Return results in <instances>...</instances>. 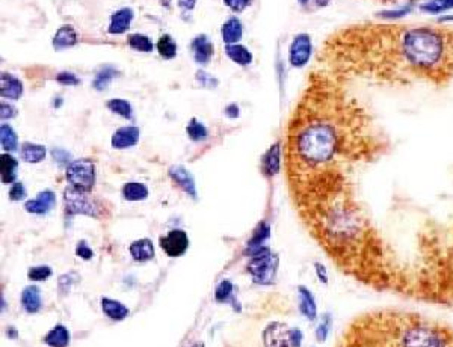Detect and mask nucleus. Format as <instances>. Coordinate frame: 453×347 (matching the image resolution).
Wrapping results in <instances>:
<instances>
[{
  "instance_id": "f257e3e1",
  "label": "nucleus",
  "mask_w": 453,
  "mask_h": 347,
  "mask_svg": "<svg viewBox=\"0 0 453 347\" xmlns=\"http://www.w3.org/2000/svg\"><path fill=\"white\" fill-rule=\"evenodd\" d=\"M358 117L337 106L305 104L288 124L286 165L288 185L326 172L348 174L352 163L368 160L375 143L364 136Z\"/></svg>"
},
{
  "instance_id": "f03ea898",
  "label": "nucleus",
  "mask_w": 453,
  "mask_h": 347,
  "mask_svg": "<svg viewBox=\"0 0 453 347\" xmlns=\"http://www.w3.org/2000/svg\"><path fill=\"white\" fill-rule=\"evenodd\" d=\"M377 347H453V327L408 311H377L355 320Z\"/></svg>"
},
{
  "instance_id": "7ed1b4c3",
  "label": "nucleus",
  "mask_w": 453,
  "mask_h": 347,
  "mask_svg": "<svg viewBox=\"0 0 453 347\" xmlns=\"http://www.w3.org/2000/svg\"><path fill=\"white\" fill-rule=\"evenodd\" d=\"M394 53L416 74L446 73L453 55V36L435 26L403 27L394 38Z\"/></svg>"
},
{
  "instance_id": "20e7f679",
  "label": "nucleus",
  "mask_w": 453,
  "mask_h": 347,
  "mask_svg": "<svg viewBox=\"0 0 453 347\" xmlns=\"http://www.w3.org/2000/svg\"><path fill=\"white\" fill-rule=\"evenodd\" d=\"M278 269V257L267 246L260 248L251 255L246 264V271L251 275L253 283L260 285H271L275 281Z\"/></svg>"
},
{
  "instance_id": "39448f33",
  "label": "nucleus",
  "mask_w": 453,
  "mask_h": 347,
  "mask_svg": "<svg viewBox=\"0 0 453 347\" xmlns=\"http://www.w3.org/2000/svg\"><path fill=\"white\" fill-rule=\"evenodd\" d=\"M262 340L265 347H302L304 334L296 326L272 322L265 327Z\"/></svg>"
},
{
  "instance_id": "423d86ee",
  "label": "nucleus",
  "mask_w": 453,
  "mask_h": 347,
  "mask_svg": "<svg viewBox=\"0 0 453 347\" xmlns=\"http://www.w3.org/2000/svg\"><path fill=\"white\" fill-rule=\"evenodd\" d=\"M65 177L71 187L90 194L94 187V183H95L94 163L88 159L74 160L67 165Z\"/></svg>"
},
{
  "instance_id": "0eeeda50",
  "label": "nucleus",
  "mask_w": 453,
  "mask_h": 347,
  "mask_svg": "<svg viewBox=\"0 0 453 347\" xmlns=\"http://www.w3.org/2000/svg\"><path fill=\"white\" fill-rule=\"evenodd\" d=\"M64 201L65 210L69 215H86L97 218V208H95L94 202L86 192H81L69 186L64 192Z\"/></svg>"
},
{
  "instance_id": "6e6552de",
  "label": "nucleus",
  "mask_w": 453,
  "mask_h": 347,
  "mask_svg": "<svg viewBox=\"0 0 453 347\" xmlns=\"http://www.w3.org/2000/svg\"><path fill=\"white\" fill-rule=\"evenodd\" d=\"M313 53V43L312 36L308 34H300L293 38L288 49V61L295 69H302L312 59Z\"/></svg>"
},
{
  "instance_id": "1a4fd4ad",
  "label": "nucleus",
  "mask_w": 453,
  "mask_h": 347,
  "mask_svg": "<svg viewBox=\"0 0 453 347\" xmlns=\"http://www.w3.org/2000/svg\"><path fill=\"white\" fill-rule=\"evenodd\" d=\"M159 245L168 257H181L188 250L189 239L183 229H172L167 236H162Z\"/></svg>"
},
{
  "instance_id": "9d476101",
  "label": "nucleus",
  "mask_w": 453,
  "mask_h": 347,
  "mask_svg": "<svg viewBox=\"0 0 453 347\" xmlns=\"http://www.w3.org/2000/svg\"><path fill=\"white\" fill-rule=\"evenodd\" d=\"M417 6H419L417 0H403V2H400V3L381 9V11L375 14V17L384 23L400 22V20H403V18L411 15L412 13H416Z\"/></svg>"
},
{
  "instance_id": "9b49d317",
  "label": "nucleus",
  "mask_w": 453,
  "mask_h": 347,
  "mask_svg": "<svg viewBox=\"0 0 453 347\" xmlns=\"http://www.w3.org/2000/svg\"><path fill=\"white\" fill-rule=\"evenodd\" d=\"M298 308L307 320L314 322L317 319V304L312 290L305 285L298 287Z\"/></svg>"
},
{
  "instance_id": "f8f14e48",
  "label": "nucleus",
  "mask_w": 453,
  "mask_h": 347,
  "mask_svg": "<svg viewBox=\"0 0 453 347\" xmlns=\"http://www.w3.org/2000/svg\"><path fill=\"white\" fill-rule=\"evenodd\" d=\"M169 177L183 192H186V194L190 195L192 198H197L195 180H194V177H192V174L186 168H183L180 165L171 167L169 168Z\"/></svg>"
},
{
  "instance_id": "ddd939ff",
  "label": "nucleus",
  "mask_w": 453,
  "mask_h": 347,
  "mask_svg": "<svg viewBox=\"0 0 453 347\" xmlns=\"http://www.w3.org/2000/svg\"><path fill=\"white\" fill-rule=\"evenodd\" d=\"M281 169V143L277 142L269 148L262 159V172L266 177H274Z\"/></svg>"
},
{
  "instance_id": "4468645a",
  "label": "nucleus",
  "mask_w": 453,
  "mask_h": 347,
  "mask_svg": "<svg viewBox=\"0 0 453 347\" xmlns=\"http://www.w3.org/2000/svg\"><path fill=\"white\" fill-rule=\"evenodd\" d=\"M339 347H377L355 322L346 331Z\"/></svg>"
},
{
  "instance_id": "2eb2a0df",
  "label": "nucleus",
  "mask_w": 453,
  "mask_h": 347,
  "mask_svg": "<svg viewBox=\"0 0 453 347\" xmlns=\"http://www.w3.org/2000/svg\"><path fill=\"white\" fill-rule=\"evenodd\" d=\"M56 202V197L52 190H44L41 194H38L36 198L27 201L25 204V208L29 213L34 215H46L47 211L52 210Z\"/></svg>"
},
{
  "instance_id": "dca6fc26",
  "label": "nucleus",
  "mask_w": 453,
  "mask_h": 347,
  "mask_svg": "<svg viewBox=\"0 0 453 347\" xmlns=\"http://www.w3.org/2000/svg\"><path fill=\"white\" fill-rule=\"evenodd\" d=\"M417 11L438 18L445 14L453 13V0H421V2H419Z\"/></svg>"
},
{
  "instance_id": "f3484780",
  "label": "nucleus",
  "mask_w": 453,
  "mask_h": 347,
  "mask_svg": "<svg viewBox=\"0 0 453 347\" xmlns=\"http://www.w3.org/2000/svg\"><path fill=\"white\" fill-rule=\"evenodd\" d=\"M139 129L138 127H121L117 132L113 133L112 136V147L117 150H124V148H130L139 139Z\"/></svg>"
},
{
  "instance_id": "a211bd4d",
  "label": "nucleus",
  "mask_w": 453,
  "mask_h": 347,
  "mask_svg": "<svg viewBox=\"0 0 453 347\" xmlns=\"http://www.w3.org/2000/svg\"><path fill=\"white\" fill-rule=\"evenodd\" d=\"M0 92H2L4 99L17 100L22 97L23 85L13 74L2 73V76H0Z\"/></svg>"
},
{
  "instance_id": "6ab92c4d",
  "label": "nucleus",
  "mask_w": 453,
  "mask_h": 347,
  "mask_svg": "<svg viewBox=\"0 0 453 347\" xmlns=\"http://www.w3.org/2000/svg\"><path fill=\"white\" fill-rule=\"evenodd\" d=\"M100 305L103 313L113 322H121L129 316V308L118 301H113L111 297H102Z\"/></svg>"
},
{
  "instance_id": "aec40b11",
  "label": "nucleus",
  "mask_w": 453,
  "mask_h": 347,
  "mask_svg": "<svg viewBox=\"0 0 453 347\" xmlns=\"http://www.w3.org/2000/svg\"><path fill=\"white\" fill-rule=\"evenodd\" d=\"M130 255L138 263L148 262V260L154 258V246L150 239H139L134 240V242L129 248Z\"/></svg>"
},
{
  "instance_id": "412c9836",
  "label": "nucleus",
  "mask_w": 453,
  "mask_h": 347,
  "mask_svg": "<svg viewBox=\"0 0 453 347\" xmlns=\"http://www.w3.org/2000/svg\"><path fill=\"white\" fill-rule=\"evenodd\" d=\"M133 20V11L130 8H123L120 11L115 13L111 18L109 24V34H124L130 27V23Z\"/></svg>"
},
{
  "instance_id": "4be33fe9",
  "label": "nucleus",
  "mask_w": 453,
  "mask_h": 347,
  "mask_svg": "<svg viewBox=\"0 0 453 347\" xmlns=\"http://www.w3.org/2000/svg\"><path fill=\"white\" fill-rule=\"evenodd\" d=\"M70 340H71L70 331L62 325H56L44 337V343L50 347H69Z\"/></svg>"
},
{
  "instance_id": "5701e85b",
  "label": "nucleus",
  "mask_w": 453,
  "mask_h": 347,
  "mask_svg": "<svg viewBox=\"0 0 453 347\" xmlns=\"http://www.w3.org/2000/svg\"><path fill=\"white\" fill-rule=\"evenodd\" d=\"M192 50H194L195 61L198 64H207L211 56H214V44H211L206 35L197 36L192 41Z\"/></svg>"
},
{
  "instance_id": "b1692460",
  "label": "nucleus",
  "mask_w": 453,
  "mask_h": 347,
  "mask_svg": "<svg viewBox=\"0 0 453 347\" xmlns=\"http://www.w3.org/2000/svg\"><path fill=\"white\" fill-rule=\"evenodd\" d=\"M22 305L26 313H38L41 308V290L36 285L26 287L22 293Z\"/></svg>"
},
{
  "instance_id": "393cba45",
  "label": "nucleus",
  "mask_w": 453,
  "mask_h": 347,
  "mask_svg": "<svg viewBox=\"0 0 453 347\" xmlns=\"http://www.w3.org/2000/svg\"><path fill=\"white\" fill-rule=\"evenodd\" d=\"M269 237H271V225L266 222H262L256 228L253 237L249 239L248 246H246V254L251 257L254 253H257L260 248L265 246V242Z\"/></svg>"
},
{
  "instance_id": "a878e982",
  "label": "nucleus",
  "mask_w": 453,
  "mask_h": 347,
  "mask_svg": "<svg viewBox=\"0 0 453 347\" xmlns=\"http://www.w3.org/2000/svg\"><path fill=\"white\" fill-rule=\"evenodd\" d=\"M215 299L216 302H223V304H231L235 308H237V311H240V305L236 301L235 296V285L228 279H224L216 285L215 290Z\"/></svg>"
},
{
  "instance_id": "bb28decb",
  "label": "nucleus",
  "mask_w": 453,
  "mask_h": 347,
  "mask_svg": "<svg viewBox=\"0 0 453 347\" xmlns=\"http://www.w3.org/2000/svg\"><path fill=\"white\" fill-rule=\"evenodd\" d=\"M221 35L227 44H236L242 38V24L236 17H231L221 29Z\"/></svg>"
},
{
  "instance_id": "cd10ccee",
  "label": "nucleus",
  "mask_w": 453,
  "mask_h": 347,
  "mask_svg": "<svg viewBox=\"0 0 453 347\" xmlns=\"http://www.w3.org/2000/svg\"><path fill=\"white\" fill-rule=\"evenodd\" d=\"M225 53L231 61L239 64V65H248L253 61V55L246 47L239 45V44H227Z\"/></svg>"
},
{
  "instance_id": "c85d7f7f",
  "label": "nucleus",
  "mask_w": 453,
  "mask_h": 347,
  "mask_svg": "<svg viewBox=\"0 0 453 347\" xmlns=\"http://www.w3.org/2000/svg\"><path fill=\"white\" fill-rule=\"evenodd\" d=\"M18 167V162L11 156V154H2L0 156V172H2V183H13L15 181V169Z\"/></svg>"
},
{
  "instance_id": "c756f323",
  "label": "nucleus",
  "mask_w": 453,
  "mask_h": 347,
  "mask_svg": "<svg viewBox=\"0 0 453 347\" xmlns=\"http://www.w3.org/2000/svg\"><path fill=\"white\" fill-rule=\"evenodd\" d=\"M76 43H77V34L70 26L61 27L53 38V45L56 49H65V47L76 45Z\"/></svg>"
},
{
  "instance_id": "7c9ffc66",
  "label": "nucleus",
  "mask_w": 453,
  "mask_h": 347,
  "mask_svg": "<svg viewBox=\"0 0 453 347\" xmlns=\"http://www.w3.org/2000/svg\"><path fill=\"white\" fill-rule=\"evenodd\" d=\"M123 197L127 201H142L148 197V189L142 183H127L123 186Z\"/></svg>"
},
{
  "instance_id": "2f4dec72",
  "label": "nucleus",
  "mask_w": 453,
  "mask_h": 347,
  "mask_svg": "<svg viewBox=\"0 0 453 347\" xmlns=\"http://www.w3.org/2000/svg\"><path fill=\"white\" fill-rule=\"evenodd\" d=\"M46 157V148L38 143H23L22 159L27 163H40Z\"/></svg>"
},
{
  "instance_id": "473e14b6",
  "label": "nucleus",
  "mask_w": 453,
  "mask_h": 347,
  "mask_svg": "<svg viewBox=\"0 0 453 347\" xmlns=\"http://www.w3.org/2000/svg\"><path fill=\"white\" fill-rule=\"evenodd\" d=\"M0 141H2V147L4 150H6L8 153H14L17 151V146H18V139H17V134L13 130L11 125L8 124H2V127H0Z\"/></svg>"
},
{
  "instance_id": "72a5a7b5",
  "label": "nucleus",
  "mask_w": 453,
  "mask_h": 347,
  "mask_svg": "<svg viewBox=\"0 0 453 347\" xmlns=\"http://www.w3.org/2000/svg\"><path fill=\"white\" fill-rule=\"evenodd\" d=\"M331 330H333V316L330 313H323L314 331L317 343H325L328 340V337H330Z\"/></svg>"
},
{
  "instance_id": "f704fd0d",
  "label": "nucleus",
  "mask_w": 453,
  "mask_h": 347,
  "mask_svg": "<svg viewBox=\"0 0 453 347\" xmlns=\"http://www.w3.org/2000/svg\"><path fill=\"white\" fill-rule=\"evenodd\" d=\"M118 76V71L112 69V66H103V69L95 74V79H94V88L97 91H103L109 86V83L112 82L113 77Z\"/></svg>"
},
{
  "instance_id": "c9c22d12",
  "label": "nucleus",
  "mask_w": 453,
  "mask_h": 347,
  "mask_svg": "<svg viewBox=\"0 0 453 347\" xmlns=\"http://www.w3.org/2000/svg\"><path fill=\"white\" fill-rule=\"evenodd\" d=\"M158 50L162 57H165V59H172V57L177 55V44L172 41V38L169 35H163L158 41Z\"/></svg>"
},
{
  "instance_id": "e433bc0d",
  "label": "nucleus",
  "mask_w": 453,
  "mask_h": 347,
  "mask_svg": "<svg viewBox=\"0 0 453 347\" xmlns=\"http://www.w3.org/2000/svg\"><path fill=\"white\" fill-rule=\"evenodd\" d=\"M129 45L133 50L137 52H151L153 50V43L147 35L141 34H133L129 36Z\"/></svg>"
},
{
  "instance_id": "4c0bfd02",
  "label": "nucleus",
  "mask_w": 453,
  "mask_h": 347,
  "mask_svg": "<svg viewBox=\"0 0 453 347\" xmlns=\"http://www.w3.org/2000/svg\"><path fill=\"white\" fill-rule=\"evenodd\" d=\"M188 136L192 139V141H204L207 136H209V133H207V129L204 127V124H201L198 120H190L189 125H188Z\"/></svg>"
},
{
  "instance_id": "58836bf2",
  "label": "nucleus",
  "mask_w": 453,
  "mask_h": 347,
  "mask_svg": "<svg viewBox=\"0 0 453 347\" xmlns=\"http://www.w3.org/2000/svg\"><path fill=\"white\" fill-rule=\"evenodd\" d=\"M108 108H109L112 112L121 115L123 118H127V120H130V118H132V106H130V103H129V101H126V100H120V99L109 100V101H108Z\"/></svg>"
},
{
  "instance_id": "ea45409f",
  "label": "nucleus",
  "mask_w": 453,
  "mask_h": 347,
  "mask_svg": "<svg viewBox=\"0 0 453 347\" xmlns=\"http://www.w3.org/2000/svg\"><path fill=\"white\" fill-rule=\"evenodd\" d=\"M52 276V269L49 266H35L31 267L27 272V278L31 281H46L47 278Z\"/></svg>"
},
{
  "instance_id": "a19ab883",
  "label": "nucleus",
  "mask_w": 453,
  "mask_h": 347,
  "mask_svg": "<svg viewBox=\"0 0 453 347\" xmlns=\"http://www.w3.org/2000/svg\"><path fill=\"white\" fill-rule=\"evenodd\" d=\"M26 197V189L23 183H14L13 187L9 189V199L11 201H22Z\"/></svg>"
},
{
  "instance_id": "79ce46f5",
  "label": "nucleus",
  "mask_w": 453,
  "mask_h": 347,
  "mask_svg": "<svg viewBox=\"0 0 453 347\" xmlns=\"http://www.w3.org/2000/svg\"><path fill=\"white\" fill-rule=\"evenodd\" d=\"M56 82L57 83H61V85H69V86H76V85H79V79H77V77L73 74V73H60L56 76Z\"/></svg>"
},
{
  "instance_id": "37998d69",
  "label": "nucleus",
  "mask_w": 453,
  "mask_h": 347,
  "mask_svg": "<svg viewBox=\"0 0 453 347\" xmlns=\"http://www.w3.org/2000/svg\"><path fill=\"white\" fill-rule=\"evenodd\" d=\"M314 272H316L317 279H319V281L323 285H328V283H330V275H328L326 266L323 263H321V262H316L314 263Z\"/></svg>"
},
{
  "instance_id": "c03bdc74",
  "label": "nucleus",
  "mask_w": 453,
  "mask_h": 347,
  "mask_svg": "<svg viewBox=\"0 0 453 347\" xmlns=\"http://www.w3.org/2000/svg\"><path fill=\"white\" fill-rule=\"evenodd\" d=\"M76 255L81 257L82 260H91L94 253H92V249L86 245V242H83L82 240V242H79L76 246Z\"/></svg>"
},
{
  "instance_id": "a18cd8bd",
  "label": "nucleus",
  "mask_w": 453,
  "mask_h": 347,
  "mask_svg": "<svg viewBox=\"0 0 453 347\" xmlns=\"http://www.w3.org/2000/svg\"><path fill=\"white\" fill-rule=\"evenodd\" d=\"M224 2L230 9H233L235 13H240L251 3V0H224Z\"/></svg>"
},
{
  "instance_id": "49530a36",
  "label": "nucleus",
  "mask_w": 453,
  "mask_h": 347,
  "mask_svg": "<svg viewBox=\"0 0 453 347\" xmlns=\"http://www.w3.org/2000/svg\"><path fill=\"white\" fill-rule=\"evenodd\" d=\"M15 115H17V111L14 106L8 104V103L0 104V117H2V120H9V118L15 117Z\"/></svg>"
},
{
  "instance_id": "de8ad7c7",
  "label": "nucleus",
  "mask_w": 453,
  "mask_h": 347,
  "mask_svg": "<svg viewBox=\"0 0 453 347\" xmlns=\"http://www.w3.org/2000/svg\"><path fill=\"white\" fill-rule=\"evenodd\" d=\"M53 157L60 165H67L70 162V154L64 150H53Z\"/></svg>"
},
{
  "instance_id": "09e8293b",
  "label": "nucleus",
  "mask_w": 453,
  "mask_h": 347,
  "mask_svg": "<svg viewBox=\"0 0 453 347\" xmlns=\"http://www.w3.org/2000/svg\"><path fill=\"white\" fill-rule=\"evenodd\" d=\"M197 80H198V82H200V85H202V86H216V83H218V80L211 79V77H210V76H207L204 71H198V74H197Z\"/></svg>"
},
{
  "instance_id": "8fccbe9b",
  "label": "nucleus",
  "mask_w": 453,
  "mask_h": 347,
  "mask_svg": "<svg viewBox=\"0 0 453 347\" xmlns=\"http://www.w3.org/2000/svg\"><path fill=\"white\" fill-rule=\"evenodd\" d=\"M197 3V0H179V6L185 11H192Z\"/></svg>"
},
{
  "instance_id": "3c124183",
  "label": "nucleus",
  "mask_w": 453,
  "mask_h": 347,
  "mask_svg": "<svg viewBox=\"0 0 453 347\" xmlns=\"http://www.w3.org/2000/svg\"><path fill=\"white\" fill-rule=\"evenodd\" d=\"M225 115L228 118H237L239 117V108L237 104H230L225 109Z\"/></svg>"
},
{
  "instance_id": "603ef678",
  "label": "nucleus",
  "mask_w": 453,
  "mask_h": 347,
  "mask_svg": "<svg viewBox=\"0 0 453 347\" xmlns=\"http://www.w3.org/2000/svg\"><path fill=\"white\" fill-rule=\"evenodd\" d=\"M437 23L438 24H453V13H449V14L438 17Z\"/></svg>"
},
{
  "instance_id": "864d4df0",
  "label": "nucleus",
  "mask_w": 453,
  "mask_h": 347,
  "mask_svg": "<svg viewBox=\"0 0 453 347\" xmlns=\"http://www.w3.org/2000/svg\"><path fill=\"white\" fill-rule=\"evenodd\" d=\"M313 2L316 3V6H319V8H325L330 5L331 0H313Z\"/></svg>"
},
{
  "instance_id": "5fc2aeb1",
  "label": "nucleus",
  "mask_w": 453,
  "mask_h": 347,
  "mask_svg": "<svg viewBox=\"0 0 453 347\" xmlns=\"http://www.w3.org/2000/svg\"><path fill=\"white\" fill-rule=\"evenodd\" d=\"M379 2H385V3H398L399 0H379Z\"/></svg>"
},
{
  "instance_id": "6e6d98bb",
  "label": "nucleus",
  "mask_w": 453,
  "mask_h": 347,
  "mask_svg": "<svg viewBox=\"0 0 453 347\" xmlns=\"http://www.w3.org/2000/svg\"><path fill=\"white\" fill-rule=\"evenodd\" d=\"M298 2H300L302 6H307L308 3H310V0H298Z\"/></svg>"
},
{
  "instance_id": "4d7b16f0",
  "label": "nucleus",
  "mask_w": 453,
  "mask_h": 347,
  "mask_svg": "<svg viewBox=\"0 0 453 347\" xmlns=\"http://www.w3.org/2000/svg\"><path fill=\"white\" fill-rule=\"evenodd\" d=\"M189 347H206V346H204V343H194V344L189 346Z\"/></svg>"
}]
</instances>
